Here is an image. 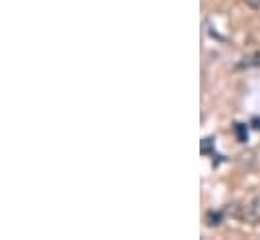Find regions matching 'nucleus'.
I'll return each instance as SVG.
<instances>
[{"label": "nucleus", "mask_w": 260, "mask_h": 240, "mask_svg": "<svg viewBox=\"0 0 260 240\" xmlns=\"http://www.w3.org/2000/svg\"><path fill=\"white\" fill-rule=\"evenodd\" d=\"M236 135H238V139L240 141H246V137H248V131H246V125H242V123H236Z\"/></svg>", "instance_id": "nucleus-3"}, {"label": "nucleus", "mask_w": 260, "mask_h": 240, "mask_svg": "<svg viewBox=\"0 0 260 240\" xmlns=\"http://www.w3.org/2000/svg\"><path fill=\"white\" fill-rule=\"evenodd\" d=\"M206 220H208V224H210V226H218V224H220V220H222V214H220V212H208Z\"/></svg>", "instance_id": "nucleus-2"}, {"label": "nucleus", "mask_w": 260, "mask_h": 240, "mask_svg": "<svg viewBox=\"0 0 260 240\" xmlns=\"http://www.w3.org/2000/svg\"><path fill=\"white\" fill-rule=\"evenodd\" d=\"M246 4L250 8H260V0H246Z\"/></svg>", "instance_id": "nucleus-5"}, {"label": "nucleus", "mask_w": 260, "mask_h": 240, "mask_svg": "<svg viewBox=\"0 0 260 240\" xmlns=\"http://www.w3.org/2000/svg\"><path fill=\"white\" fill-rule=\"evenodd\" d=\"M254 127H256V129H260V119H254Z\"/></svg>", "instance_id": "nucleus-6"}, {"label": "nucleus", "mask_w": 260, "mask_h": 240, "mask_svg": "<svg viewBox=\"0 0 260 240\" xmlns=\"http://www.w3.org/2000/svg\"><path fill=\"white\" fill-rule=\"evenodd\" d=\"M212 143H214V139H212V137H206V139L202 141V154H208L210 147H212Z\"/></svg>", "instance_id": "nucleus-4"}, {"label": "nucleus", "mask_w": 260, "mask_h": 240, "mask_svg": "<svg viewBox=\"0 0 260 240\" xmlns=\"http://www.w3.org/2000/svg\"><path fill=\"white\" fill-rule=\"evenodd\" d=\"M238 216L250 224H258L260 222V190L252 192L240 206Z\"/></svg>", "instance_id": "nucleus-1"}]
</instances>
